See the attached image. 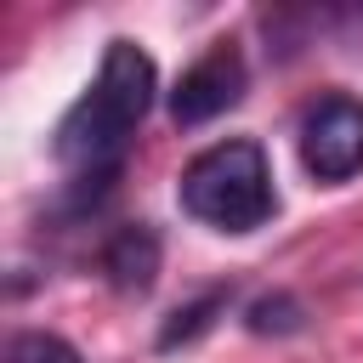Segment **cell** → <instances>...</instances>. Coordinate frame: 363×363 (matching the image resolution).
I'll list each match as a JSON object with an SVG mask.
<instances>
[{"label": "cell", "instance_id": "cell-1", "mask_svg": "<svg viewBox=\"0 0 363 363\" xmlns=\"http://www.w3.org/2000/svg\"><path fill=\"white\" fill-rule=\"evenodd\" d=\"M153 91H159L153 57H147L136 40L113 34L108 51H102L96 79L74 96V108H68V113L57 119V130H51L57 164H68L74 182H113L125 142L136 136V125H142L147 108H153Z\"/></svg>", "mask_w": 363, "mask_h": 363}, {"label": "cell", "instance_id": "cell-2", "mask_svg": "<svg viewBox=\"0 0 363 363\" xmlns=\"http://www.w3.org/2000/svg\"><path fill=\"white\" fill-rule=\"evenodd\" d=\"M176 199L193 221H204L216 233H255L278 210L272 164H267L261 142H250V136H227V142L204 147L176 176Z\"/></svg>", "mask_w": 363, "mask_h": 363}, {"label": "cell", "instance_id": "cell-3", "mask_svg": "<svg viewBox=\"0 0 363 363\" xmlns=\"http://www.w3.org/2000/svg\"><path fill=\"white\" fill-rule=\"evenodd\" d=\"M301 164L318 182H352L363 170V102L335 91L301 113Z\"/></svg>", "mask_w": 363, "mask_h": 363}, {"label": "cell", "instance_id": "cell-4", "mask_svg": "<svg viewBox=\"0 0 363 363\" xmlns=\"http://www.w3.org/2000/svg\"><path fill=\"white\" fill-rule=\"evenodd\" d=\"M244 85H250V68H244V51L233 40H216L170 91V119L176 125H210L216 113L238 108L244 102Z\"/></svg>", "mask_w": 363, "mask_h": 363}, {"label": "cell", "instance_id": "cell-5", "mask_svg": "<svg viewBox=\"0 0 363 363\" xmlns=\"http://www.w3.org/2000/svg\"><path fill=\"white\" fill-rule=\"evenodd\" d=\"M102 278L119 289V295H147L153 278H159V233L147 221H125L108 233L102 244Z\"/></svg>", "mask_w": 363, "mask_h": 363}, {"label": "cell", "instance_id": "cell-6", "mask_svg": "<svg viewBox=\"0 0 363 363\" xmlns=\"http://www.w3.org/2000/svg\"><path fill=\"white\" fill-rule=\"evenodd\" d=\"M227 301H233V289H210V295H199V301H187V306H176L170 312V323L159 329V352H170V346H187V340H199L221 312H227Z\"/></svg>", "mask_w": 363, "mask_h": 363}, {"label": "cell", "instance_id": "cell-7", "mask_svg": "<svg viewBox=\"0 0 363 363\" xmlns=\"http://www.w3.org/2000/svg\"><path fill=\"white\" fill-rule=\"evenodd\" d=\"M0 363H85V357L62 335H51V329H11Z\"/></svg>", "mask_w": 363, "mask_h": 363}, {"label": "cell", "instance_id": "cell-8", "mask_svg": "<svg viewBox=\"0 0 363 363\" xmlns=\"http://www.w3.org/2000/svg\"><path fill=\"white\" fill-rule=\"evenodd\" d=\"M301 301L295 295H261L250 312H244V323L255 329V335H289V329H301Z\"/></svg>", "mask_w": 363, "mask_h": 363}]
</instances>
